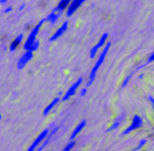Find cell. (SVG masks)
<instances>
[{"label":"cell","mask_w":154,"mask_h":151,"mask_svg":"<svg viewBox=\"0 0 154 151\" xmlns=\"http://www.w3.org/2000/svg\"><path fill=\"white\" fill-rule=\"evenodd\" d=\"M111 46V42H108L106 45V46L105 47V48L103 50V51L101 52L97 62H96L95 66L92 68V71L90 72V74L89 75V80L88 82L87 83L86 86L87 87H89L91 86V84H92V83L94 82V80L95 79V76H96V73L97 71V70L98 69V68L100 67V66L101 65V64L104 62L105 58L107 54V52L108 51V50L110 48Z\"/></svg>","instance_id":"obj_1"},{"label":"cell","mask_w":154,"mask_h":151,"mask_svg":"<svg viewBox=\"0 0 154 151\" xmlns=\"http://www.w3.org/2000/svg\"><path fill=\"white\" fill-rule=\"evenodd\" d=\"M45 22H46L45 18L42 19L38 23V24L32 29L31 32H30L29 35L27 38V40H26V42L23 45V48L25 50H26V51H29L30 47H31L32 45L37 40L36 38L40 31V29L42 27V26L44 24Z\"/></svg>","instance_id":"obj_2"},{"label":"cell","mask_w":154,"mask_h":151,"mask_svg":"<svg viewBox=\"0 0 154 151\" xmlns=\"http://www.w3.org/2000/svg\"><path fill=\"white\" fill-rule=\"evenodd\" d=\"M143 124L142 119L138 115H135L132 118V123L130 126H129L126 129L123 131L122 135H126L129 134L131 132L133 131L142 126Z\"/></svg>","instance_id":"obj_3"},{"label":"cell","mask_w":154,"mask_h":151,"mask_svg":"<svg viewBox=\"0 0 154 151\" xmlns=\"http://www.w3.org/2000/svg\"><path fill=\"white\" fill-rule=\"evenodd\" d=\"M34 58V53L30 51H26L22 56L19 58L17 63V68L19 70H21L27 65V63L31 61Z\"/></svg>","instance_id":"obj_4"},{"label":"cell","mask_w":154,"mask_h":151,"mask_svg":"<svg viewBox=\"0 0 154 151\" xmlns=\"http://www.w3.org/2000/svg\"><path fill=\"white\" fill-rule=\"evenodd\" d=\"M49 134V129L46 128L44 129L41 133L37 136V137L34 140V142L31 144L27 151H34L35 149L38 147V146L42 143L43 140L47 137Z\"/></svg>","instance_id":"obj_5"},{"label":"cell","mask_w":154,"mask_h":151,"mask_svg":"<svg viewBox=\"0 0 154 151\" xmlns=\"http://www.w3.org/2000/svg\"><path fill=\"white\" fill-rule=\"evenodd\" d=\"M82 83H83V78L80 77L77 79V80L74 84H73L70 87V88L68 89L65 95L63 96L62 101L63 102L66 101V100H68L71 96L74 95L76 93V90L77 89V88L79 87V86Z\"/></svg>","instance_id":"obj_6"},{"label":"cell","mask_w":154,"mask_h":151,"mask_svg":"<svg viewBox=\"0 0 154 151\" xmlns=\"http://www.w3.org/2000/svg\"><path fill=\"white\" fill-rule=\"evenodd\" d=\"M108 37V33H104L101 37L100 40L98 41V42L97 44V45L91 49L90 53V58L91 59H93L95 57V55H96V53L98 51V50L99 48H100L101 47H103V45H104Z\"/></svg>","instance_id":"obj_7"},{"label":"cell","mask_w":154,"mask_h":151,"mask_svg":"<svg viewBox=\"0 0 154 151\" xmlns=\"http://www.w3.org/2000/svg\"><path fill=\"white\" fill-rule=\"evenodd\" d=\"M68 21L64 22L63 24L61 26V27L57 29V31L52 35H51V37L49 39L50 41L54 42L58 38H59L66 31V30L68 29Z\"/></svg>","instance_id":"obj_8"},{"label":"cell","mask_w":154,"mask_h":151,"mask_svg":"<svg viewBox=\"0 0 154 151\" xmlns=\"http://www.w3.org/2000/svg\"><path fill=\"white\" fill-rule=\"evenodd\" d=\"M83 2H84V0H74V1L72 2L68 8V10L66 12L67 17H70L73 15V13L76 11L77 8Z\"/></svg>","instance_id":"obj_9"},{"label":"cell","mask_w":154,"mask_h":151,"mask_svg":"<svg viewBox=\"0 0 154 151\" xmlns=\"http://www.w3.org/2000/svg\"><path fill=\"white\" fill-rule=\"evenodd\" d=\"M24 40V34H19L14 39L13 41L9 45V49L10 52H14L17 48V47L20 45Z\"/></svg>","instance_id":"obj_10"},{"label":"cell","mask_w":154,"mask_h":151,"mask_svg":"<svg viewBox=\"0 0 154 151\" xmlns=\"http://www.w3.org/2000/svg\"><path fill=\"white\" fill-rule=\"evenodd\" d=\"M59 126L55 127L51 131L50 134H48V135L47 137H46V139H45V141L42 143V145H41V146L37 149V150L36 151H42V150H43V149H44L48 144V143H50V140L51 138L52 137V136H53L54 134H55L57 133V131H58V129H59Z\"/></svg>","instance_id":"obj_11"},{"label":"cell","mask_w":154,"mask_h":151,"mask_svg":"<svg viewBox=\"0 0 154 151\" xmlns=\"http://www.w3.org/2000/svg\"><path fill=\"white\" fill-rule=\"evenodd\" d=\"M61 14H62V13L56 12L55 11H54V10H53L52 12L50 13L45 18L46 21L50 22L51 23V24L53 25L56 23V22L58 21L59 17L61 16Z\"/></svg>","instance_id":"obj_12"},{"label":"cell","mask_w":154,"mask_h":151,"mask_svg":"<svg viewBox=\"0 0 154 151\" xmlns=\"http://www.w3.org/2000/svg\"><path fill=\"white\" fill-rule=\"evenodd\" d=\"M86 120H83L82 122L76 127V128L74 129V131L72 133L71 136H70V139L71 140H73L77 135L86 126Z\"/></svg>","instance_id":"obj_13"},{"label":"cell","mask_w":154,"mask_h":151,"mask_svg":"<svg viewBox=\"0 0 154 151\" xmlns=\"http://www.w3.org/2000/svg\"><path fill=\"white\" fill-rule=\"evenodd\" d=\"M60 101V98L59 97H57L56 98H55L52 101H51L44 110L43 112V115L44 116H47L48 115V113H50V112L51 111V110L53 108V107L59 103V102Z\"/></svg>","instance_id":"obj_14"},{"label":"cell","mask_w":154,"mask_h":151,"mask_svg":"<svg viewBox=\"0 0 154 151\" xmlns=\"http://www.w3.org/2000/svg\"><path fill=\"white\" fill-rule=\"evenodd\" d=\"M70 2V0H62L58 3V6L53 9V10L56 12L63 13V11L68 6Z\"/></svg>","instance_id":"obj_15"},{"label":"cell","mask_w":154,"mask_h":151,"mask_svg":"<svg viewBox=\"0 0 154 151\" xmlns=\"http://www.w3.org/2000/svg\"><path fill=\"white\" fill-rule=\"evenodd\" d=\"M124 119V116H120L119 118H118L115 122L113 123V125L107 129V131H111L114 130L115 129H116L120 125V123H121V122L122 121V119Z\"/></svg>","instance_id":"obj_16"},{"label":"cell","mask_w":154,"mask_h":151,"mask_svg":"<svg viewBox=\"0 0 154 151\" xmlns=\"http://www.w3.org/2000/svg\"><path fill=\"white\" fill-rule=\"evenodd\" d=\"M39 47H40V42H39L38 40H37L32 45V46L30 47L29 51H30V52H35L38 49Z\"/></svg>","instance_id":"obj_17"},{"label":"cell","mask_w":154,"mask_h":151,"mask_svg":"<svg viewBox=\"0 0 154 151\" xmlns=\"http://www.w3.org/2000/svg\"><path fill=\"white\" fill-rule=\"evenodd\" d=\"M75 144H76V142L74 141V140H72V141L69 143L66 146V147L63 149V150L62 151H70L74 147Z\"/></svg>","instance_id":"obj_18"},{"label":"cell","mask_w":154,"mask_h":151,"mask_svg":"<svg viewBox=\"0 0 154 151\" xmlns=\"http://www.w3.org/2000/svg\"><path fill=\"white\" fill-rule=\"evenodd\" d=\"M147 143V140L146 139H143L142 140H140L139 145L137 146V147L135 149V150H138L139 149H140L142 147L146 145V144Z\"/></svg>","instance_id":"obj_19"},{"label":"cell","mask_w":154,"mask_h":151,"mask_svg":"<svg viewBox=\"0 0 154 151\" xmlns=\"http://www.w3.org/2000/svg\"><path fill=\"white\" fill-rule=\"evenodd\" d=\"M132 74H133V73H132L131 74L128 75V76L126 77V78H125V79L124 80V81H123V83H122V87H125V86L127 85V84H128V82L129 81V80H130L131 77H132Z\"/></svg>","instance_id":"obj_20"},{"label":"cell","mask_w":154,"mask_h":151,"mask_svg":"<svg viewBox=\"0 0 154 151\" xmlns=\"http://www.w3.org/2000/svg\"><path fill=\"white\" fill-rule=\"evenodd\" d=\"M13 9H14L13 6H7L6 8H5V9L3 10V13H5V14H8L9 13L12 12L13 11Z\"/></svg>","instance_id":"obj_21"},{"label":"cell","mask_w":154,"mask_h":151,"mask_svg":"<svg viewBox=\"0 0 154 151\" xmlns=\"http://www.w3.org/2000/svg\"><path fill=\"white\" fill-rule=\"evenodd\" d=\"M86 93H87V89L86 88L82 89V90H80V95L81 96H84Z\"/></svg>","instance_id":"obj_22"},{"label":"cell","mask_w":154,"mask_h":151,"mask_svg":"<svg viewBox=\"0 0 154 151\" xmlns=\"http://www.w3.org/2000/svg\"><path fill=\"white\" fill-rule=\"evenodd\" d=\"M26 3H22L21 5H20V6H19V11H23V10L26 8Z\"/></svg>","instance_id":"obj_23"},{"label":"cell","mask_w":154,"mask_h":151,"mask_svg":"<svg viewBox=\"0 0 154 151\" xmlns=\"http://www.w3.org/2000/svg\"><path fill=\"white\" fill-rule=\"evenodd\" d=\"M148 98H149V100H150V102H151V104L152 105V107H153V108L154 109V98L152 96H151V95H149L148 97Z\"/></svg>","instance_id":"obj_24"},{"label":"cell","mask_w":154,"mask_h":151,"mask_svg":"<svg viewBox=\"0 0 154 151\" xmlns=\"http://www.w3.org/2000/svg\"><path fill=\"white\" fill-rule=\"evenodd\" d=\"M154 61V53H153L148 59V61H147V63H150L151 62H153Z\"/></svg>","instance_id":"obj_25"},{"label":"cell","mask_w":154,"mask_h":151,"mask_svg":"<svg viewBox=\"0 0 154 151\" xmlns=\"http://www.w3.org/2000/svg\"><path fill=\"white\" fill-rule=\"evenodd\" d=\"M7 2H8L7 0H0V5H5L7 3Z\"/></svg>","instance_id":"obj_26"},{"label":"cell","mask_w":154,"mask_h":151,"mask_svg":"<svg viewBox=\"0 0 154 151\" xmlns=\"http://www.w3.org/2000/svg\"><path fill=\"white\" fill-rule=\"evenodd\" d=\"M25 27L27 29H29V28H30V26L29 24H27L26 26H25Z\"/></svg>","instance_id":"obj_27"},{"label":"cell","mask_w":154,"mask_h":151,"mask_svg":"<svg viewBox=\"0 0 154 151\" xmlns=\"http://www.w3.org/2000/svg\"><path fill=\"white\" fill-rule=\"evenodd\" d=\"M62 94H63V92L62 91H60V92H58V95H62Z\"/></svg>","instance_id":"obj_28"},{"label":"cell","mask_w":154,"mask_h":151,"mask_svg":"<svg viewBox=\"0 0 154 151\" xmlns=\"http://www.w3.org/2000/svg\"><path fill=\"white\" fill-rule=\"evenodd\" d=\"M2 115L0 114V120H2Z\"/></svg>","instance_id":"obj_29"},{"label":"cell","mask_w":154,"mask_h":151,"mask_svg":"<svg viewBox=\"0 0 154 151\" xmlns=\"http://www.w3.org/2000/svg\"><path fill=\"white\" fill-rule=\"evenodd\" d=\"M143 76V74H141V75H140V76H139V78H142V76Z\"/></svg>","instance_id":"obj_30"}]
</instances>
